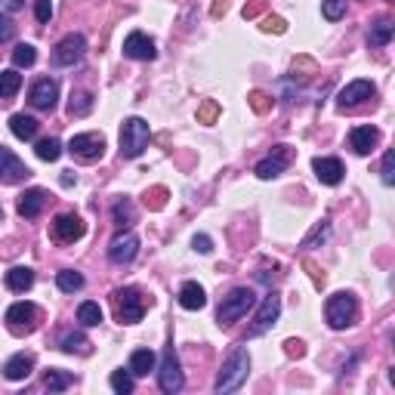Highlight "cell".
<instances>
[{
    "label": "cell",
    "instance_id": "2e32d148",
    "mask_svg": "<svg viewBox=\"0 0 395 395\" xmlns=\"http://www.w3.org/2000/svg\"><path fill=\"white\" fill-rule=\"evenodd\" d=\"M371 96H374V84L371 81H352L337 93V105L340 108H355V105H361Z\"/></svg>",
    "mask_w": 395,
    "mask_h": 395
},
{
    "label": "cell",
    "instance_id": "b9f144b4",
    "mask_svg": "<svg viewBox=\"0 0 395 395\" xmlns=\"http://www.w3.org/2000/svg\"><path fill=\"white\" fill-rule=\"evenodd\" d=\"M25 6V0H0V10L3 12H19Z\"/></svg>",
    "mask_w": 395,
    "mask_h": 395
},
{
    "label": "cell",
    "instance_id": "e575fe53",
    "mask_svg": "<svg viewBox=\"0 0 395 395\" xmlns=\"http://www.w3.org/2000/svg\"><path fill=\"white\" fill-rule=\"evenodd\" d=\"M111 216H115V222L124 229V226H130V222L136 220V210H133V204H130L127 198H121V201L115 204V210H111Z\"/></svg>",
    "mask_w": 395,
    "mask_h": 395
},
{
    "label": "cell",
    "instance_id": "5b68a950",
    "mask_svg": "<svg viewBox=\"0 0 395 395\" xmlns=\"http://www.w3.org/2000/svg\"><path fill=\"white\" fill-rule=\"evenodd\" d=\"M157 386H161V392H167V395L182 392V386H186V377H182V367H180V358H176V352H173V343L164 349V355H161V365H157Z\"/></svg>",
    "mask_w": 395,
    "mask_h": 395
},
{
    "label": "cell",
    "instance_id": "7402d4cb",
    "mask_svg": "<svg viewBox=\"0 0 395 395\" xmlns=\"http://www.w3.org/2000/svg\"><path fill=\"white\" fill-rule=\"evenodd\" d=\"M31 367H35V358H31L28 352H19L3 365V377L12 380V383H19V380H25L31 374Z\"/></svg>",
    "mask_w": 395,
    "mask_h": 395
},
{
    "label": "cell",
    "instance_id": "ba28073f",
    "mask_svg": "<svg viewBox=\"0 0 395 395\" xmlns=\"http://www.w3.org/2000/svg\"><path fill=\"white\" fill-rule=\"evenodd\" d=\"M84 52H87V41H84V35H65L62 41L56 44V50H52V65H75L84 59Z\"/></svg>",
    "mask_w": 395,
    "mask_h": 395
},
{
    "label": "cell",
    "instance_id": "9a60e30c",
    "mask_svg": "<svg viewBox=\"0 0 395 395\" xmlns=\"http://www.w3.org/2000/svg\"><path fill=\"white\" fill-rule=\"evenodd\" d=\"M35 318H37L35 302H12V306L6 309V325H10L12 331H31Z\"/></svg>",
    "mask_w": 395,
    "mask_h": 395
},
{
    "label": "cell",
    "instance_id": "f6af8a7d",
    "mask_svg": "<svg viewBox=\"0 0 395 395\" xmlns=\"http://www.w3.org/2000/svg\"><path fill=\"white\" fill-rule=\"evenodd\" d=\"M213 115H216V105H207V108L201 111V117H207V121H210V117H213Z\"/></svg>",
    "mask_w": 395,
    "mask_h": 395
},
{
    "label": "cell",
    "instance_id": "f1b7e54d",
    "mask_svg": "<svg viewBox=\"0 0 395 395\" xmlns=\"http://www.w3.org/2000/svg\"><path fill=\"white\" fill-rule=\"evenodd\" d=\"M77 321H81L84 327L102 325V309H99V302H93V300L81 302V306H77Z\"/></svg>",
    "mask_w": 395,
    "mask_h": 395
},
{
    "label": "cell",
    "instance_id": "8d00e7d4",
    "mask_svg": "<svg viewBox=\"0 0 395 395\" xmlns=\"http://www.w3.org/2000/svg\"><path fill=\"white\" fill-rule=\"evenodd\" d=\"M108 383H111V389H115L117 395H130V392H133V377H130L127 371H115Z\"/></svg>",
    "mask_w": 395,
    "mask_h": 395
},
{
    "label": "cell",
    "instance_id": "603a6c76",
    "mask_svg": "<svg viewBox=\"0 0 395 395\" xmlns=\"http://www.w3.org/2000/svg\"><path fill=\"white\" fill-rule=\"evenodd\" d=\"M155 365H157V358L151 349H136V352L130 355V374H133V377H148V374L155 371Z\"/></svg>",
    "mask_w": 395,
    "mask_h": 395
},
{
    "label": "cell",
    "instance_id": "4316f807",
    "mask_svg": "<svg viewBox=\"0 0 395 395\" xmlns=\"http://www.w3.org/2000/svg\"><path fill=\"white\" fill-rule=\"evenodd\" d=\"M19 90H22V75L16 68L0 71V99H12Z\"/></svg>",
    "mask_w": 395,
    "mask_h": 395
},
{
    "label": "cell",
    "instance_id": "30bf717a",
    "mask_svg": "<svg viewBox=\"0 0 395 395\" xmlns=\"http://www.w3.org/2000/svg\"><path fill=\"white\" fill-rule=\"evenodd\" d=\"M68 151L75 157H81V161H96L105 151V136L102 133H77V136H71Z\"/></svg>",
    "mask_w": 395,
    "mask_h": 395
},
{
    "label": "cell",
    "instance_id": "52a82bcc",
    "mask_svg": "<svg viewBox=\"0 0 395 395\" xmlns=\"http://www.w3.org/2000/svg\"><path fill=\"white\" fill-rule=\"evenodd\" d=\"M278 315H281V296L272 291L266 300H262V306L256 309V318H253V325H250L247 337H262V334H266L269 327L278 321Z\"/></svg>",
    "mask_w": 395,
    "mask_h": 395
},
{
    "label": "cell",
    "instance_id": "7c38bea8",
    "mask_svg": "<svg viewBox=\"0 0 395 395\" xmlns=\"http://www.w3.org/2000/svg\"><path fill=\"white\" fill-rule=\"evenodd\" d=\"M124 56H127V59H139V62H151V59L157 56L155 41H151L148 35H142V31H130L127 41H124Z\"/></svg>",
    "mask_w": 395,
    "mask_h": 395
},
{
    "label": "cell",
    "instance_id": "277c9868",
    "mask_svg": "<svg viewBox=\"0 0 395 395\" xmlns=\"http://www.w3.org/2000/svg\"><path fill=\"white\" fill-rule=\"evenodd\" d=\"M148 124L142 117H127L121 127V155L124 157H139L148 148Z\"/></svg>",
    "mask_w": 395,
    "mask_h": 395
},
{
    "label": "cell",
    "instance_id": "8fae6325",
    "mask_svg": "<svg viewBox=\"0 0 395 395\" xmlns=\"http://www.w3.org/2000/svg\"><path fill=\"white\" fill-rule=\"evenodd\" d=\"M136 253H139V238L133 232H121L115 241L108 244V260L124 266V262H133Z\"/></svg>",
    "mask_w": 395,
    "mask_h": 395
},
{
    "label": "cell",
    "instance_id": "bcb514c9",
    "mask_svg": "<svg viewBox=\"0 0 395 395\" xmlns=\"http://www.w3.org/2000/svg\"><path fill=\"white\" fill-rule=\"evenodd\" d=\"M0 216H3V210H0Z\"/></svg>",
    "mask_w": 395,
    "mask_h": 395
},
{
    "label": "cell",
    "instance_id": "ac0fdd59",
    "mask_svg": "<svg viewBox=\"0 0 395 395\" xmlns=\"http://www.w3.org/2000/svg\"><path fill=\"white\" fill-rule=\"evenodd\" d=\"M312 170H315V176H318L325 186H340V182H343V173H346L340 157H315Z\"/></svg>",
    "mask_w": 395,
    "mask_h": 395
},
{
    "label": "cell",
    "instance_id": "7bdbcfd3",
    "mask_svg": "<svg viewBox=\"0 0 395 395\" xmlns=\"http://www.w3.org/2000/svg\"><path fill=\"white\" fill-rule=\"evenodd\" d=\"M250 99H253V108H256V111H262V108H266V102H262V99H266V96H262V93H253Z\"/></svg>",
    "mask_w": 395,
    "mask_h": 395
},
{
    "label": "cell",
    "instance_id": "4dcf8cb0",
    "mask_svg": "<svg viewBox=\"0 0 395 395\" xmlns=\"http://www.w3.org/2000/svg\"><path fill=\"white\" fill-rule=\"evenodd\" d=\"M71 383H75V377H71L68 371H59V367L47 371V377H44V386H47L50 392H62V389H68Z\"/></svg>",
    "mask_w": 395,
    "mask_h": 395
},
{
    "label": "cell",
    "instance_id": "83f0119b",
    "mask_svg": "<svg viewBox=\"0 0 395 395\" xmlns=\"http://www.w3.org/2000/svg\"><path fill=\"white\" fill-rule=\"evenodd\" d=\"M56 287L62 293H75L84 287V275L75 272V269H62V272H56Z\"/></svg>",
    "mask_w": 395,
    "mask_h": 395
},
{
    "label": "cell",
    "instance_id": "ab89813d",
    "mask_svg": "<svg viewBox=\"0 0 395 395\" xmlns=\"http://www.w3.org/2000/svg\"><path fill=\"white\" fill-rule=\"evenodd\" d=\"M380 173H383V182H386V186H392V182H395V173H392V151H386V155H383V170H380Z\"/></svg>",
    "mask_w": 395,
    "mask_h": 395
},
{
    "label": "cell",
    "instance_id": "5bb4252c",
    "mask_svg": "<svg viewBox=\"0 0 395 395\" xmlns=\"http://www.w3.org/2000/svg\"><path fill=\"white\" fill-rule=\"evenodd\" d=\"M287 161H291V151H287V146H278L272 155L256 164V176H260V180H275V176L285 173Z\"/></svg>",
    "mask_w": 395,
    "mask_h": 395
},
{
    "label": "cell",
    "instance_id": "f35d334b",
    "mask_svg": "<svg viewBox=\"0 0 395 395\" xmlns=\"http://www.w3.org/2000/svg\"><path fill=\"white\" fill-rule=\"evenodd\" d=\"M35 16H37V22H50V16H52V3H50V0H37V3H35Z\"/></svg>",
    "mask_w": 395,
    "mask_h": 395
},
{
    "label": "cell",
    "instance_id": "9c48e42d",
    "mask_svg": "<svg viewBox=\"0 0 395 395\" xmlns=\"http://www.w3.org/2000/svg\"><path fill=\"white\" fill-rule=\"evenodd\" d=\"M84 232H87V226H84V220L77 213H59L56 220H52V238L62 241V244L81 241Z\"/></svg>",
    "mask_w": 395,
    "mask_h": 395
},
{
    "label": "cell",
    "instance_id": "74e56055",
    "mask_svg": "<svg viewBox=\"0 0 395 395\" xmlns=\"http://www.w3.org/2000/svg\"><path fill=\"white\" fill-rule=\"evenodd\" d=\"M12 35H16V25H12L10 16H0V44L12 41Z\"/></svg>",
    "mask_w": 395,
    "mask_h": 395
},
{
    "label": "cell",
    "instance_id": "60d3db41",
    "mask_svg": "<svg viewBox=\"0 0 395 395\" xmlns=\"http://www.w3.org/2000/svg\"><path fill=\"white\" fill-rule=\"evenodd\" d=\"M192 247L198 250V253H210V250H213V241H210L207 235H195V238H192Z\"/></svg>",
    "mask_w": 395,
    "mask_h": 395
},
{
    "label": "cell",
    "instance_id": "ffe728a7",
    "mask_svg": "<svg viewBox=\"0 0 395 395\" xmlns=\"http://www.w3.org/2000/svg\"><path fill=\"white\" fill-rule=\"evenodd\" d=\"M47 192L44 189H28L22 198H19V213L25 216V220H35V216H41V210L47 207Z\"/></svg>",
    "mask_w": 395,
    "mask_h": 395
},
{
    "label": "cell",
    "instance_id": "4fadbf2b",
    "mask_svg": "<svg viewBox=\"0 0 395 395\" xmlns=\"http://www.w3.org/2000/svg\"><path fill=\"white\" fill-rule=\"evenodd\" d=\"M28 176H31V170L25 167V161H19L10 148L0 146V182H10L12 186V182H22Z\"/></svg>",
    "mask_w": 395,
    "mask_h": 395
},
{
    "label": "cell",
    "instance_id": "f546056e",
    "mask_svg": "<svg viewBox=\"0 0 395 395\" xmlns=\"http://www.w3.org/2000/svg\"><path fill=\"white\" fill-rule=\"evenodd\" d=\"M93 111V96L87 93V90H77V93H71V102H68V115L71 117H84Z\"/></svg>",
    "mask_w": 395,
    "mask_h": 395
},
{
    "label": "cell",
    "instance_id": "836d02e7",
    "mask_svg": "<svg viewBox=\"0 0 395 395\" xmlns=\"http://www.w3.org/2000/svg\"><path fill=\"white\" fill-rule=\"evenodd\" d=\"M35 62H37V50L31 47V44H19V47L12 50V65H16V68H31Z\"/></svg>",
    "mask_w": 395,
    "mask_h": 395
},
{
    "label": "cell",
    "instance_id": "8992f818",
    "mask_svg": "<svg viewBox=\"0 0 395 395\" xmlns=\"http://www.w3.org/2000/svg\"><path fill=\"white\" fill-rule=\"evenodd\" d=\"M115 309L121 325H136L146 315V300L139 296L136 287H121V291H115Z\"/></svg>",
    "mask_w": 395,
    "mask_h": 395
},
{
    "label": "cell",
    "instance_id": "3957f363",
    "mask_svg": "<svg viewBox=\"0 0 395 395\" xmlns=\"http://www.w3.org/2000/svg\"><path fill=\"white\" fill-rule=\"evenodd\" d=\"M325 318H327V325H331L334 331H343V327H349L355 318H358V300H355L352 293H346V291L327 296Z\"/></svg>",
    "mask_w": 395,
    "mask_h": 395
},
{
    "label": "cell",
    "instance_id": "cb8c5ba5",
    "mask_svg": "<svg viewBox=\"0 0 395 395\" xmlns=\"http://www.w3.org/2000/svg\"><path fill=\"white\" fill-rule=\"evenodd\" d=\"M3 281H6V287H10V291L25 293L31 285H35V272H31L28 266H16V269H10V272H6Z\"/></svg>",
    "mask_w": 395,
    "mask_h": 395
},
{
    "label": "cell",
    "instance_id": "e0dca14e",
    "mask_svg": "<svg viewBox=\"0 0 395 395\" xmlns=\"http://www.w3.org/2000/svg\"><path fill=\"white\" fill-rule=\"evenodd\" d=\"M28 99H31V105H35V108L50 111L52 105H56V99H59V84L52 81V77H41V81L31 87Z\"/></svg>",
    "mask_w": 395,
    "mask_h": 395
},
{
    "label": "cell",
    "instance_id": "d4e9b609",
    "mask_svg": "<svg viewBox=\"0 0 395 395\" xmlns=\"http://www.w3.org/2000/svg\"><path fill=\"white\" fill-rule=\"evenodd\" d=\"M10 130L16 139H35L37 136V121L31 115H12L10 117Z\"/></svg>",
    "mask_w": 395,
    "mask_h": 395
},
{
    "label": "cell",
    "instance_id": "44dd1931",
    "mask_svg": "<svg viewBox=\"0 0 395 395\" xmlns=\"http://www.w3.org/2000/svg\"><path fill=\"white\" fill-rule=\"evenodd\" d=\"M180 306L189 309V312H198V309L207 306V293H204V287L198 281H186L180 287Z\"/></svg>",
    "mask_w": 395,
    "mask_h": 395
},
{
    "label": "cell",
    "instance_id": "d590c367",
    "mask_svg": "<svg viewBox=\"0 0 395 395\" xmlns=\"http://www.w3.org/2000/svg\"><path fill=\"white\" fill-rule=\"evenodd\" d=\"M321 16L327 22H337V19L346 16V0H321Z\"/></svg>",
    "mask_w": 395,
    "mask_h": 395
},
{
    "label": "cell",
    "instance_id": "484cf974",
    "mask_svg": "<svg viewBox=\"0 0 395 395\" xmlns=\"http://www.w3.org/2000/svg\"><path fill=\"white\" fill-rule=\"evenodd\" d=\"M392 35H395V25L389 22V19H380L377 25H371V35H367V44H371L374 50H377V47H386V44L392 41Z\"/></svg>",
    "mask_w": 395,
    "mask_h": 395
},
{
    "label": "cell",
    "instance_id": "6da1fadb",
    "mask_svg": "<svg viewBox=\"0 0 395 395\" xmlns=\"http://www.w3.org/2000/svg\"><path fill=\"white\" fill-rule=\"evenodd\" d=\"M247 374H250V355H247V349L244 346H235L232 352L226 355V361H222V371L216 374L213 389L220 392V395L241 389V386H244V380H247Z\"/></svg>",
    "mask_w": 395,
    "mask_h": 395
},
{
    "label": "cell",
    "instance_id": "ee69618b",
    "mask_svg": "<svg viewBox=\"0 0 395 395\" xmlns=\"http://www.w3.org/2000/svg\"><path fill=\"white\" fill-rule=\"evenodd\" d=\"M266 28H275V31H278V35H281V31H285V22H281V19H269V25H266Z\"/></svg>",
    "mask_w": 395,
    "mask_h": 395
},
{
    "label": "cell",
    "instance_id": "d6a6232c",
    "mask_svg": "<svg viewBox=\"0 0 395 395\" xmlns=\"http://www.w3.org/2000/svg\"><path fill=\"white\" fill-rule=\"evenodd\" d=\"M59 346H62V352H68V355H75V352L77 355H87L90 352V340L84 337V334H65Z\"/></svg>",
    "mask_w": 395,
    "mask_h": 395
},
{
    "label": "cell",
    "instance_id": "7a4b0ae2",
    "mask_svg": "<svg viewBox=\"0 0 395 395\" xmlns=\"http://www.w3.org/2000/svg\"><path fill=\"white\" fill-rule=\"evenodd\" d=\"M253 306H256V293L250 291V287H235L229 296H222L220 309H216V321H220V325H235V321L244 318Z\"/></svg>",
    "mask_w": 395,
    "mask_h": 395
},
{
    "label": "cell",
    "instance_id": "d6986e66",
    "mask_svg": "<svg viewBox=\"0 0 395 395\" xmlns=\"http://www.w3.org/2000/svg\"><path fill=\"white\" fill-rule=\"evenodd\" d=\"M380 142V130L377 127H352L349 133V146H352L355 155H371Z\"/></svg>",
    "mask_w": 395,
    "mask_h": 395
},
{
    "label": "cell",
    "instance_id": "1f68e13d",
    "mask_svg": "<svg viewBox=\"0 0 395 395\" xmlns=\"http://www.w3.org/2000/svg\"><path fill=\"white\" fill-rule=\"evenodd\" d=\"M35 155L41 157V161H50V164L59 161V157H62V142L52 139V136H50V139H41V142L35 146Z\"/></svg>",
    "mask_w": 395,
    "mask_h": 395
}]
</instances>
